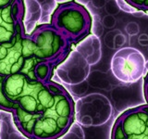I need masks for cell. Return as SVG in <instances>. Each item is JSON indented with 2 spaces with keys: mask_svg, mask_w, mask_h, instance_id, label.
<instances>
[{
  "mask_svg": "<svg viewBox=\"0 0 148 139\" xmlns=\"http://www.w3.org/2000/svg\"><path fill=\"white\" fill-rule=\"evenodd\" d=\"M63 89L52 81L34 80L24 74L0 76V109L12 113L17 128L29 138L35 118L54 104Z\"/></svg>",
  "mask_w": 148,
  "mask_h": 139,
  "instance_id": "1",
  "label": "cell"
},
{
  "mask_svg": "<svg viewBox=\"0 0 148 139\" xmlns=\"http://www.w3.org/2000/svg\"><path fill=\"white\" fill-rule=\"evenodd\" d=\"M53 68V65L42 62L37 58L35 41L25 30L10 42L0 45V76L24 74L31 79L48 82Z\"/></svg>",
  "mask_w": 148,
  "mask_h": 139,
  "instance_id": "2",
  "label": "cell"
},
{
  "mask_svg": "<svg viewBox=\"0 0 148 139\" xmlns=\"http://www.w3.org/2000/svg\"><path fill=\"white\" fill-rule=\"evenodd\" d=\"M74 103L63 89L54 104L36 117L31 129L30 139H57L66 133L73 122Z\"/></svg>",
  "mask_w": 148,
  "mask_h": 139,
  "instance_id": "3",
  "label": "cell"
},
{
  "mask_svg": "<svg viewBox=\"0 0 148 139\" xmlns=\"http://www.w3.org/2000/svg\"><path fill=\"white\" fill-rule=\"evenodd\" d=\"M51 25L69 42H75L89 32L91 19L87 10L80 4L63 3L54 11Z\"/></svg>",
  "mask_w": 148,
  "mask_h": 139,
  "instance_id": "4",
  "label": "cell"
},
{
  "mask_svg": "<svg viewBox=\"0 0 148 139\" xmlns=\"http://www.w3.org/2000/svg\"><path fill=\"white\" fill-rule=\"evenodd\" d=\"M24 2L12 0L6 7L0 8V45L10 42L24 30Z\"/></svg>",
  "mask_w": 148,
  "mask_h": 139,
  "instance_id": "5",
  "label": "cell"
},
{
  "mask_svg": "<svg viewBox=\"0 0 148 139\" xmlns=\"http://www.w3.org/2000/svg\"><path fill=\"white\" fill-rule=\"evenodd\" d=\"M118 122L124 139H148V111L145 106L128 110Z\"/></svg>",
  "mask_w": 148,
  "mask_h": 139,
  "instance_id": "6",
  "label": "cell"
},
{
  "mask_svg": "<svg viewBox=\"0 0 148 139\" xmlns=\"http://www.w3.org/2000/svg\"><path fill=\"white\" fill-rule=\"evenodd\" d=\"M131 6L135 7L138 9L148 10V0H136V1H127Z\"/></svg>",
  "mask_w": 148,
  "mask_h": 139,
  "instance_id": "7",
  "label": "cell"
},
{
  "mask_svg": "<svg viewBox=\"0 0 148 139\" xmlns=\"http://www.w3.org/2000/svg\"><path fill=\"white\" fill-rule=\"evenodd\" d=\"M11 1L12 0H0V8L8 6V5L11 3Z\"/></svg>",
  "mask_w": 148,
  "mask_h": 139,
  "instance_id": "8",
  "label": "cell"
}]
</instances>
